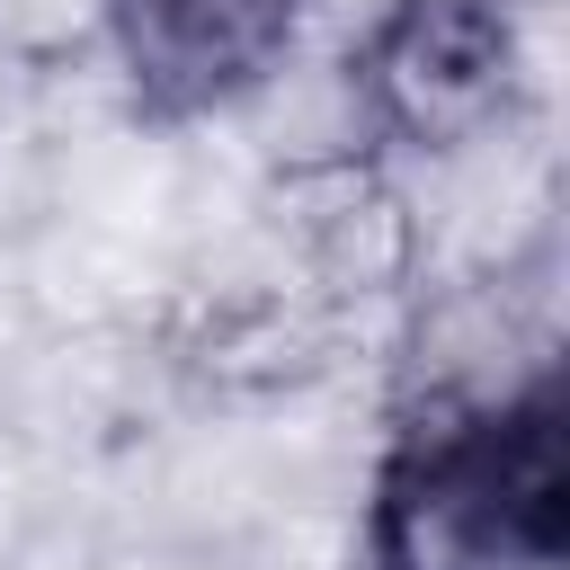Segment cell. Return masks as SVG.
<instances>
[{"label":"cell","mask_w":570,"mask_h":570,"mask_svg":"<svg viewBox=\"0 0 570 570\" xmlns=\"http://www.w3.org/2000/svg\"><path fill=\"white\" fill-rule=\"evenodd\" d=\"M517 89V18L508 0H392L356 45V98L374 134L410 151L472 142Z\"/></svg>","instance_id":"obj_2"},{"label":"cell","mask_w":570,"mask_h":570,"mask_svg":"<svg viewBox=\"0 0 570 570\" xmlns=\"http://www.w3.org/2000/svg\"><path fill=\"white\" fill-rule=\"evenodd\" d=\"M303 0H107V45L151 125L240 107L294 53Z\"/></svg>","instance_id":"obj_3"},{"label":"cell","mask_w":570,"mask_h":570,"mask_svg":"<svg viewBox=\"0 0 570 570\" xmlns=\"http://www.w3.org/2000/svg\"><path fill=\"white\" fill-rule=\"evenodd\" d=\"M374 570H552L570 543L561 383L499 401H436L374 463Z\"/></svg>","instance_id":"obj_1"}]
</instances>
